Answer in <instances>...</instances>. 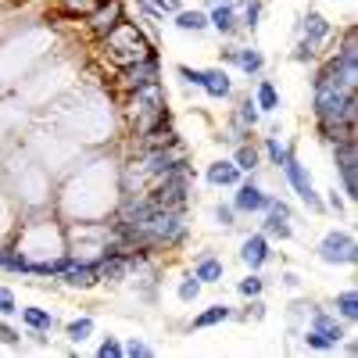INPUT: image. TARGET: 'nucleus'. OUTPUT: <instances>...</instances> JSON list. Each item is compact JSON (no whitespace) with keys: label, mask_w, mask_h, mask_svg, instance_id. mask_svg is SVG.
<instances>
[{"label":"nucleus","mask_w":358,"mask_h":358,"mask_svg":"<svg viewBox=\"0 0 358 358\" xmlns=\"http://www.w3.org/2000/svg\"><path fill=\"white\" fill-rule=\"evenodd\" d=\"M334 155V176H337V190L355 204L358 201V136H344L330 147Z\"/></svg>","instance_id":"7"},{"label":"nucleus","mask_w":358,"mask_h":358,"mask_svg":"<svg viewBox=\"0 0 358 358\" xmlns=\"http://www.w3.org/2000/svg\"><path fill=\"white\" fill-rule=\"evenodd\" d=\"M201 4H208V8H212V4H215V0H201Z\"/></svg>","instance_id":"45"},{"label":"nucleus","mask_w":358,"mask_h":358,"mask_svg":"<svg viewBox=\"0 0 358 358\" xmlns=\"http://www.w3.org/2000/svg\"><path fill=\"white\" fill-rule=\"evenodd\" d=\"M25 337L33 341L36 348H50V334L47 330H25Z\"/></svg>","instance_id":"44"},{"label":"nucleus","mask_w":358,"mask_h":358,"mask_svg":"<svg viewBox=\"0 0 358 358\" xmlns=\"http://www.w3.org/2000/svg\"><path fill=\"white\" fill-rule=\"evenodd\" d=\"M319 57H322V47H315V43H308V40H301V36H294V47H290V62H294V65L312 69Z\"/></svg>","instance_id":"30"},{"label":"nucleus","mask_w":358,"mask_h":358,"mask_svg":"<svg viewBox=\"0 0 358 358\" xmlns=\"http://www.w3.org/2000/svg\"><path fill=\"white\" fill-rule=\"evenodd\" d=\"M262 233L268 236V241L287 244V241H294V219H283V215H268V212H262Z\"/></svg>","instance_id":"28"},{"label":"nucleus","mask_w":358,"mask_h":358,"mask_svg":"<svg viewBox=\"0 0 358 358\" xmlns=\"http://www.w3.org/2000/svg\"><path fill=\"white\" fill-rule=\"evenodd\" d=\"M122 355H126V358H155L158 348L147 344L143 337H126V341H122Z\"/></svg>","instance_id":"35"},{"label":"nucleus","mask_w":358,"mask_h":358,"mask_svg":"<svg viewBox=\"0 0 358 358\" xmlns=\"http://www.w3.org/2000/svg\"><path fill=\"white\" fill-rule=\"evenodd\" d=\"M169 22H172L176 33H183V36H204L208 33V11L204 8H179Z\"/></svg>","instance_id":"20"},{"label":"nucleus","mask_w":358,"mask_h":358,"mask_svg":"<svg viewBox=\"0 0 358 358\" xmlns=\"http://www.w3.org/2000/svg\"><path fill=\"white\" fill-rule=\"evenodd\" d=\"M262 111H258V104H255V97L251 94H244V97H233V111H229V122H236L241 129H251V133H258V126H262Z\"/></svg>","instance_id":"22"},{"label":"nucleus","mask_w":358,"mask_h":358,"mask_svg":"<svg viewBox=\"0 0 358 358\" xmlns=\"http://www.w3.org/2000/svg\"><path fill=\"white\" fill-rule=\"evenodd\" d=\"M258 151H262V162H265L268 169L280 172V169L287 165V158L297 155V147H294L290 140H280V133H268V136L258 140Z\"/></svg>","instance_id":"19"},{"label":"nucleus","mask_w":358,"mask_h":358,"mask_svg":"<svg viewBox=\"0 0 358 358\" xmlns=\"http://www.w3.org/2000/svg\"><path fill=\"white\" fill-rule=\"evenodd\" d=\"M280 280H283V287H287V290H301V287H305L301 273H294V268H287V273H283Z\"/></svg>","instance_id":"43"},{"label":"nucleus","mask_w":358,"mask_h":358,"mask_svg":"<svg viewBox=\"0 0 358 358\" xmlns=\"http://www.w3.org/2000/svg\"><path fill=\"white\" fill-rule=\"evenodd\" d=\"M305 326L319 330L326 341H334V344H337V351H341V344H344V337H348V322H341L330 308H322V305H312V312H308V322H305Z\"/></svg>","instance_id":"16"},{"label":"nucleus","mask_w":358,"mask_h":358,"mask_svg":"<svg viewBox=\"0 0 358 358\" xmlns=\"http://www.w3.org/2000/svg\"><path fill=\"white\" fill-rule=\"evenodd\" d=\"M57 283L69 287V290H90V287H97V255H76L72 265L65 268L62 276H57Z\"/></svg>","instance_id":"13"},{"label":"nucleus","mask_w":358,"mask_h":358,"mask_svg":"<svg viewBox=\"0 0 358 358\" xmlns=\"http://www.w3.org/2000/svg\"><path fill=\"white\" fill-rule=\"evenodd\" d=\"M236 258H241V265L251 268V273H262V268L276 258V251H273V241H268L262 229H255V233H244V236H241Z\"/></svg>","instance_id":"11"},{"label":"nucleus","mask_w":358,"mask_h":358,"mask_svg":"<svg viewBox=\"0 0 358 358\" xmlns=\"http://www.w3.org/2000/svg\"><path fill=\"white\" fill-rule=\"evenodd\" d=\"M111 101H115V115H118V126H122V136H140V133L176 118V111L169 108L165 79H158L151 86H140L133 94H118Z\"/></svg>","instance_id":"2"},{"label":"nucleus","mask_w":358,"mask_h":358,"mask_svg":"<svg viewBox=\"0 0 358 358\" xmlns=\"http://www.w3.org/2000/svg\"><path fill=\"white\" fill-rule=\"evenodd\" d=\"M97 358H126V355H122V337H115V334L101 337V344H97Z\"/></svg>","instance_id":"40"},{"label":"nucleus","mask_w":358,"mask_h":358,"mask_svg":"<svg viewBox=\"0 0 358 358\" xmlns=\"http://www.w3.org/2000/svg\"><path fill=\"white\" fill-rule=\"evenodd\" d=\"M18 315H22V326H25V330H47V334H54L57 326H62L50 308H40V305H22Z\"/></svg>","instance_id":"24"},{"label":"nucleus","mask_w":358,"mask_h":358,"mask_svg":"<svg viewBox=\"0 0 358 358\" xmlns=\"http://www.w3.org/2000/svg\"><path fill=\"white\" fill-rule=\"evenodd\" d=\"M201 290H204V283H201V280H197L194 273H187L183 280L176 283V297H179V301H183V305H194L197 297H201Z\"/></svg>","instance_id":"34"},{"label":"nucleus","mask_w":358,"mask_h":358,"mask_svg":"<svg viewBox=\"0 0 358 358\" xmlns=\"http://www.w3.org/2000/svg\"><path fill=\"white\" fill-rule=\"evenodd\" d=\"M219 62L226 69H236L248 79H258L265 76V50L258 43H241V40H222L219 47Z\"/></svg>","instance_id":"8"},{"label":"nucleus","mask_w":358,"mask_h":358,"mask_svg":"<svg viewBox=\"0 0 358 358\" xmlns=\"http://www.w3.org/2000/svg\"><path fill=\"white\" fill-rule=\"evenodd\" d=\"M208 33H215L219 40H244L241 11H236L233 4H212L208 8Z\"/></svg>","instance_id":"14"},{"label":"nucleus","mask_w":358,"mask_h":358,"mask_svg":"<svg viewBox=\"0 0 358 358\" xmlns=\"http://www.w3.org/2000/svg\"><path fill=\"white\" fill-rule=\"evenodd\" d=\"M229 158H233V165L241 169L244 176H255L265 162H262V151H258V143L255 140H244V143H236L233 151H229Z\"/></svg>","instance_id":"25"},{"label":"nucleus","mask_w":358,"mask_h":358,"mask_svg":"<svg viewBox=\"0 0 358 358\" xmlns=\"http://www.w3.org/2000/svg\"><path fill=\"white\" fill-rule=\"evenodd\" d=\"M280 176H283V183L297 194V201H301L312 215H326V208H322V190L315 187V179H312V172H308V165H305L301 158L290 155L287 165L280 169Z\"/></svg>","instance_id":"5"},{"label":"nucleus","mask_w":358,"mask_h":358,"mask_svg":"<svg viewBox=\"0 0 358 358\" xmlns=\"http://www.w3.org/2000/svg\"><path fill=\"white\" fill-rule=\"evenodd\" d=\"M147 4H151V8H155V11L162 15V22H165V18H172V15H176L179 8H183V4H179V0H147Z\"/></svg>","instance_id":"42"},{"label":"nucleus","mask_w":358,"mask_h":358,"mask_svg":"<svg viewBox=\"0 0 358 358\" xmlns=\"http://www.w3.org/2000/svg\"><path fill=\"white\" fill-rule=\"evenodd\" d=\"M201 94L208 101H233L236 97V83L229 76L226 65H212V69H201Z\"/></svg>","instance_id":"15"},{"label":"nucleus","mask_w":358,"mask_h":358,"mask_svg":"<svg viewBox=\"0 0 358 358\" xmlns=\"http://www.w3.org/2000/svg\"><path fill=\"white\" fill-rule=\"evenodd\" d=\"M236 11H241V33L244 36H255L258 29H262V18H265V0H244Z\"/></svg>","instance_id":"29"},{"label":"nucleus","mask_w":358,"mask_h":358,"mask_svg":"<svg viewBox=\"0 0 358 358\" xmlns=\"http://www.w3.org/2000/svg\"><path fill=\"white\" fill-rule=\"evenodd\" d=\"M312 122L319 143L358 136V29L348 22L312 65Z\"/></svg>","instance_id":"1"},{"label":"nucleus","mask_w":358,"mask_h":358,"mask_svg":"<svg viewBox=\"0 0 358 358\" xmlns=\"http://www.w3.org/2000/svg\"><path fill=\"white\" fill-rule=\"evenodd\" d=\"M301 40H308V43H315V47H330L334 43V36H337V22H330L322 11H315V8H308V11H301V22H297V29H294Z\"/></svg>","instance_id":"12"},{"label":"nucleus","mask_w":358,"mask_h":358,"mask_svg":"<svg viewBox=\"0 0 358 358\" xmlns=\"http://www.w3.org/2000/svg\"><path fill=\"white\" fill-rule=\"evenodd\" d=\"M22 330H18V326L11 322V319H0V344H4V348H11V351H18L22 348Z\"/></svg>","instance_id":"37"},{"label":"nucleus","mask_w":358,"mask_h":358,"mask_svg":"<svg viewBox=\"0 0 358 358\" xmlns=\"http://www.w3.org/2000/svg\"><path fill=\"white\" fill-rule=\"evenodd\" d=\"M229 204H233V212H236V215H262V212H265L268 190L258 183V172H255V176H244L241 183L233 187Z\"/></svg>","instance_id":"10"},{"label":"nucleus","mask_w":358,"mask_h":358,"mask_svg":"<svg viewBox=\"0 0 358 358\" xmlns=\"http://www.w3.org/2000/svg\"><path fill=\"white\" fill-rule=\"evenodd\" d=\"M330 312H334L341 322L355 326V322H358V290H355V287L337 290V294H334V301H330Z\"/></svg>","instance_id":"26"},{"label":"nucleus","mask_w":358,"mask_h":358,"mask_svg":"<svg viewBox=\"0 0 358 358\" xmlns=\"http://www.w3.org/2000/svg\"><path fill=\"white\" fill-rule=\"evenodd\" d=\"M97 57L108 65V72L111 69H122V65H129V62H140L143 54H151L158 43L147 36V29L136 22V18H126V22H118L108 36H101L97 43Z\"/></svg>","instance_id":"3"},{"label":"nucleus","mask_w":358,"mask_h":358,"mask_svg":"<svg viewBox=\"0 0 358 358\" xmlns=\"http://www.w3.org/2000/svg\"><path fill=\"white\" fill-rule=\"evenodd\" d=\"M190 273L204 283V287H219L226 280V262L212 251V248H204L194 255V265H190Z\"/></svg>","instance_id":"17"},{"label":"nucleus","mask_w":358,"mask_h":358,"mask_svg":"<svg viewBox=\"0 0 358 358\" xmlns=\"http://www.w3.org/2000/svg\"><path fill=\"white\" fill-rule=\"evenodd\" d=\"M162 79V47H155L151 54H143L140 62H129L122 69H111L108 72V94L118 97V94H133L140 86H151Z\"/></svg>","instance_id":"4"},{"label":"nucleus","mask_w":358,"mask_h":358,"mask_svg":"<svg viewBox=\"0 0 358 358\" xmlns=\"http://www.w3.org/2000/svg\"><path fill=\"white\" fill-rule=\"evenodd\" d=\"M18 297H15V290L11 287H0V319H15L18 315Z\"/></svg>","instance_id":"41"},{"label":"nucleus","mask_w":358,"mask_h":358,"mask_svg":"<svg viewBox=\"0 0 358 358\" xmlns=\"http://www.w3.org/2000/svg\"><path fill=\"white\" fill-rule=\"evenodd\" d=\"M212 219H215V226H222V229H233L241 215L233 212V204H229V201H219V204L212 208Z\"/></svg>","instance_id":"39"},{"label":"nucleus","mask_w":358,"mask_h":358,"mask_svg":"<svg viewBox=\"0 0 358 358\" xmlns=\"http://www.w3.org/2000/svg\"><path fill=\"white\" fill-rule=\"evenodd\" d=\"M222 322H233V305L215 301V305L201 308V312L190 319V330H215V326H222Z\"/></svg>","instance_id":"23"},{"label":"nucleus","mask_w":358,"mask_h":358,"mask_svg":"<svg viewBox=\"0 0 358 358\" xmlns=\"http://www.w3.org/2000/svg\"><path fill=\"white\" fill-rule=\"evenodd\" d=\"M126 18H129V0H97V8L90 11L79 25H83V33L97 43L101 36H108L111 29L118 22H126Z\"/></svg>","instance_id":"9"},{"label":"nucleus","mask_w":358,"mask_h":358,"mask_svg":"<svg viewBox=\"0 0 358 358\" xmlns=\"http://www.w3.org/2000/svg\"><path fill=\"white\" fill-rule=\"evenodd\" d=\"M172 72H176L179 86H183L187 94H190V90H201V69H194V65H176Z\"/></svg>","instance_id":"38"},{"label":"nucleus","mask_w":358,"mask_h":358,"mask_svg":"<svg viewBox=\"0 0 358 358\" xmlns=\"http://www.w3.org/2000/svg\"><path fill=\"white\" fill-rule=\"evenodd\" d=\"M315 258L322 262V265H334V268H341V265H358V241H355V233L351 229H344V226H337V229H326L322 236H319V244H315Z\"/></svg>","instance_id":"6"},{"label":"nucleus","mask_w":358,"mask_h":358,"mask_svg":"<svg viewBox=\"0 0 358 358\" xmlns=\"http://www.w3.org/2000/svg\"><path fill=\"white\" fill-rule=\"evenodd\" d=\"M251 97H255V104H258V111H262V115H280V108H283V94H280V86H276L273 79H265V76H258V79H255Z\"/></svg>","instance_id":"21"},{"label":"nucleus","mask_w":358,"mask_h":358,"mask_svg":"<svg viewBox=\"0 0 358 358\" xmlns=\"http://www.w3.org/2000/svg\"><path fill=\"white\" fill-rule=\"evenodd\" d=\"M241 179H244V172L233 165V158H215L204 165V183L212 190H233Z\"/></svg>","instance_id":"18"},{"label":"nucleus","mask_w":358,"mask_h":358,"mask_svg":"<svg viewBox=\"0 0 358 358\" xmlns=\"http://www.w3.org/2000/svg\"><path fill=\"white\" fill-rule=\"evenodd\" d=\"M348 204H351V201H348L337 187H330V190L322 194V208H326L330 215H337V219H344V215H348Z\"/></svg>","instance_id":"36"},{"label":"nucleus","mask_w":358,"mask_h":358,"mask_svg":"<svg viewBox=\"0 0 358 358\" xmlns=\"http://www.w3.org/2000/svg\"><path fill=\"white\" fill-rule=\"evenodd\" d=\"M265 287H268V276L251 273V268H248L244 280H236V294H241L244 301H248V297H265Z\"/></svg>","instance_id":"32"},{"label":"nucleus","mask_w":358,"mask_h":358,"mask_svg":"<svg viewBox=\"0 0 358 358\" xmlns=\"http://www.w3.org/2000/svg\"><path fill=\"white\" fill-rule=\"evenodd\" d=\"M265 315H268V305H265V297H248L241 312L233 308V319H236V322H262Z\"/></svg>","instance_id":"33"},{"label":"nucleus","mask_w":358,"mask_h":358,"mask_svg":"<svg viewBox=\"0 0 358 358\" xmlns=\"http://www.w3.org/2000/svg\"><path fill=\"white\" fill-rule=\"evenodd\" d=\"M62 330H65V341H69L72 348H83L90 337L97 334V319H94V315H76V319H69V322L62 326Z\"/></svg>","instance_id":"27"},{"label":"nucleus","mask_w":358,"mask_h":358,"mask_svg":"<svg viewBox=\"0 0 358 358\" xmlns=\"http://www.w3.org/2000/svg\"><path fill=\"white\" fill-rule=\"evenodd\" d=\"M297 337H301V348H305V351H315V355H334V351H337V344L326 341L319 330H312V326H305Z\"/></svg>","instance_id":"31"}]
</instances>
